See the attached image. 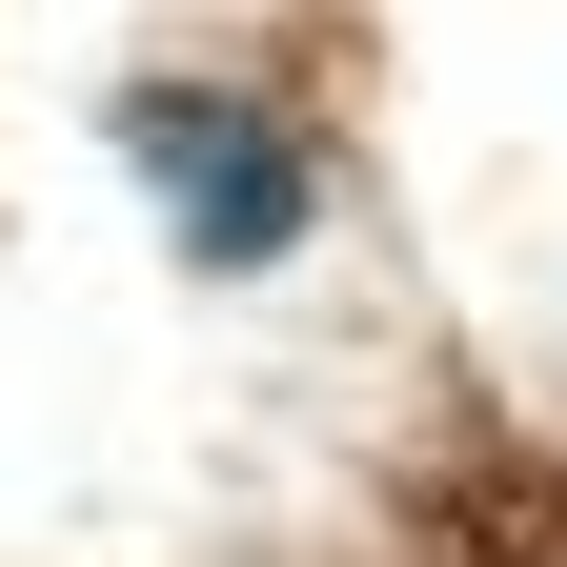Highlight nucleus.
Listing matches in <instances>:
<instances>
[{"label":"nucleus","mask_w":567,"mask_h":567,"mask_svg":"<svg viewBox=\"0 0 567 567\" xmlns=\"http://www.w3.org/2000/svg\"><path fill=\"white\" fill-rule=\"evenodd\" d=\"M122 163L183 203V244H203V264H264L284 224H305V142H284L264 102H203V82H163V102L122 122Z\"/></svg>","instance_id":"nucleus-1"}]
</instances>
